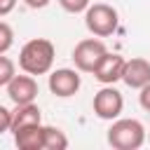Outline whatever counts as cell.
<instances>
[{"label": "cell", "instance_id": "1", "mask_svg": "<svg viewBox=\"0 0 150 150\" xmlns=\"http://www.w3.org/2000/svg\"><path fill=\"white\" fill-rule=\"evenodd\" d=\"M54 59H56V47L47 38H33L19 52V66L28 75H47L54 66Z\"/></svg>", "mask_w": 150, "mask_h": 150}, {"label": "cell", "instance_id": "2", "mask_svg": "<svg viewBox=\"0 0 150 150\" xmlns=\"http://www.w3.org/2000/svg\"><path fill=\"white\" fill-rule=\"evenodd\" d=\"M145 143V127L134 117H117L108 129V145L115 150H138Z\"/></svg>", "mask_w": 150, "mask_h": 150}, {"label": "cell", "instance_id": "3", "mask_svg": "<svg viewBox=\"0 0 150 150\" xmlns=\"http://www.w3.org/2000/svg\"><path fill=\"white\" fill-rule=\"evenodd\" d=\"M117 23H120L117 9L110 7V5H105V2H96V5H89L84 9V26L96 38L112 35L117 30Z\"/></svg>", "mask_w": 150, "mask_h": 150}, {"label": "cell", "instance_id": "4", "mask_svg": "<svg viewBox=\"0 0 150 150\" xmlns=\"http://www.w3.org/2000/svg\"><path fill=\"white\" fill-rule=\"evenodd\" d=\"M108 52V47L103 45V40H98L96 35L94 38H84L75 45L73 49V63L80 73H94L96 63L101 61V56Z\"/></svg>", "mask_w": 150, "mask_h": 150}, {"label": "cell", "instance_id": "5", "mask_svg": "<svg viewBox=\"0 0 150 150\" xmlns=\"http://www.w3.org/2000/svg\"><path fill=\"white\" fill-rule=\"evenodd\" d=\"M94 115L98 117V120H108V122H112V120H117L120 115H122V108H124V98H122V94L112 87V84H105L103 89H98L96 94H94Z\"/></svg>", "mask_w": 150, "mask_h": 150}, {"label": "cell", "instance_id": "6", "mask_svg": "<svg viewBox=\"0 0 150 150\" xmlns=\"http://www.w3.org/2000/svg\"><path fill=\"white\" fill-rule=\"evenodd\" d=\"M47 84H49V91H52L54 96H59V98H70V96H75V94L80 91V87H82L80 70H77V68H75V70H73V68H56V70L49 73Z\"/></svg>", "mask_w": 150, "mask_h": 150}, {"label": "cell", "instance_id": "7", "mask_svg": "<svg viewBox=\"0 0 150 150\" xmlns=\"http://www.w3.org/2000/svg\"><path fill=\"white\" fill-rule=\"evenodd\" d=\"M7 96L14 105H21V103H33L38 98V82L33 75H14L9 82H7Z\"/></svg>", "mask_w": 150, "mask_h": 150}, {"label": "cell", "instance_id": "8", "mask_svg": "<svg viewBox=\"0 0 150 150\" xmlns=\"http://www.w3.org/2000/svg\"><path fill=\"white\" fill-rule=\"evenodd\" d=\"M124 61H127L124 56L105 52V54L101 56V61L96 63V68H94V77H96L101 84H115L117 80H122Z\"/></svg>", "mask_w": 150, "mask_h": 150}, {"label": "cell", "instance_id": "9", "mask_svg": "<svg viewBox=\"0 0 150 150\" xmlns=\"http://www.w3.org/2000/svg\"><path fill=\"white\" fill-rule=\"evenodd\" d=\"M122 82L131 89H141L150 82V61L148 59H129L124 61V70H122Z\"/></svg>", "mask_w": 150, "mask_h": 150}, {"label": "cell", "instance_id": "10", "mask_svg": "<svg viewBox=\"0 0 150 150\" xmlns=\"http://www.w3.org/2000/svg\"><path fill=\"white\" fill-rule=\"evenodd\" d=\"M30 124H42V112L35 103H21L12 110V127L9 131H16V129H23V127H30Z\"/></svg>", "mask_w": 150, "mask_h": 150}, {"label": "cell", "instance_id": "11", "mask_svg": "<svg viewBox=\"0 0 150 150\" xmlns=\"http://www.w3.org/2000/svg\"><path fill=\"white\" fill-rule=\"evenodd\" d=\"M12 134L19 150H42V124H30Z\"/></svg>", "mask_w": 150, "mask_h": 150}, {"label": "cell", "instance_id": "12", "mask_svg": "<svg viewBox=\"0 0 150 150\" xmlns=\"http://www.w3.org/2000/svg\"><path fill=\"white\" fill-rule=\"evenodd\" d=\"M68 136L56 127H42V150H66Z\"/></svg>", "mask_w": 150, "mask_h": 150}, {"label": "cell", "instance_id": "13", "mask_svg": "<svg viewBox=\"0 0 150 150\" xmlns=\"http://www.w3.org/2000/svg\"><path fill=\"white\" fill-rule=\"evenodd\" d=\"M16 75V68H14V61L5 54H0V87H7V82Z\"/></svg>", "mask_w": 150, "mask_h": 150}, {"label": "cell", "instance_id": "14", "mask_svg": "<svg viewBox=\"0 0 150 150\" xmlns=\"http://www.w3.org/2000/svg\"><path fill=\"white\" fill-rule=\"evenodd\" d=\"M14 45V30L7 21H0V54H7Z\"/></svg>", "mask_w": 150, "mask_h": 150}, {"label": "cell", "instance_id": "15", "mask_svg": "<svg viewBox=\"0 0 150 150\" xmlns=\"http://www.w3.org/2000/svg\"><path fill=\"white\" fill-rule=\"evenodd\" d=\"M59 5L68 12V14H80L89 7V0H59Z\"/></svg>", "mask_w": 150, "mask_h": 150}, {"label": "cell", "instance_id": "16", "mask_svg": "<svg viewBox=\"0 0 150 150\" xmlns=\"http://www.w3.org/2000/svg\"><path fill=\"white\" fill-rule=\"evenodd\" d=\"M12 127V110H7L5 105H0V134L9 131Z\"/></svg>", "mask_w": 150, "mask_h": 150}, {"label": "cell", "instance_id": "17", "mask_svg": "<svg viewBox=\"0 0 150 150\" xmlns=\"http://www.w3.org/2000/svg\"><path fill=\"white\" fill-rule=\"evenodd\" d=\"M138 103L145 112H150V82L145 87H141V94H138Z\"/></svg>", "mask_w": 150, "mask_h": 150}, {"label": "cell", "instance_id": "18", "mask_svg": "<svg viewBox=\"0 0 150 150\" xmlns=\"http://www.w3.org/2000/svg\"><path fill=\"white\" fill-rule=\"evenodd\" d=\"M16 7V0H0V16H7Z\"/></svg>", "mask_w": 150, "mask_h": 150}, {"label": "cell", "instance_id": "19", "mask_svg": "<svg viewBox=\"0 0 150 150\" xmlns=\"http://www.w3.org/2000/svg\"><path fill=\"white\" fill-rule=\"evenodd\" d=\"M26 2V7H30V9H45L52 0H23Z\"/></svg>", "mask_w": 150, "mask_h": 150}, {"label": "cell", "instance_id": "20", "mask_svg": "<svg viewBox=\"0 0 150 150\" xmlns=\"http://www.w3.org/2000/svg\"><path fill=\"white\" fill-rule=\"evenodd\" d=\"M148 138H150V134H148Z\"/></svg>", "mask_w": 150, "mask_h": 150}]
</instances>
